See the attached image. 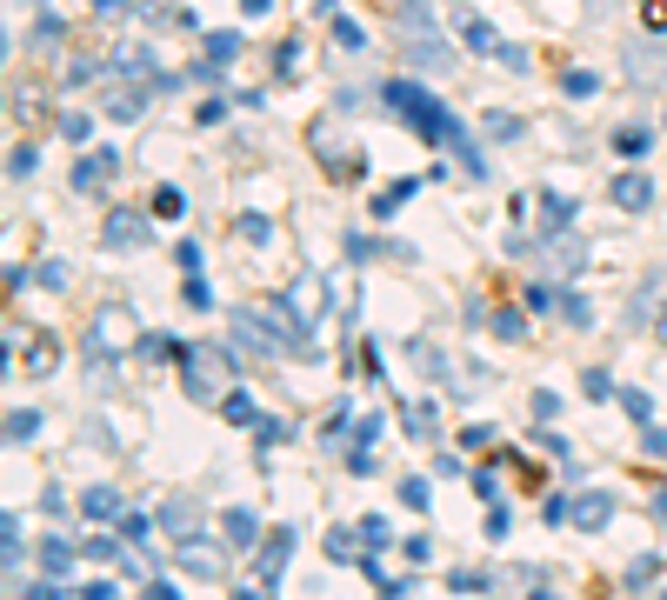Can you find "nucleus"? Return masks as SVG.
I'll return each instance as SVG.
<instances>
[{
	"label": "nucleus",
	"mask_w": 667,
	"mask_h": 600,
	"mask_svg": "<svg viewBox=\"0 0 667 600\" xmlns=\"http://www.w3.org/2000/svg\"><path fill=\"white\" fill-rule=\"evenodd\" d=\"M648 20H655V27H667V0H648Z\"/></svg>",
	"instance_id": "nucleus-32"
},
{
	"label": "nucleus",
	"mask_w": 667,
	"mask_h": 600,
	"mask_svg": "<svg viewBox=\"0 0 667 600\" xmlns=\"http://www.w3.org/2000/svg\"><path fill=\"white\" fill-rule=\"evenodd\" d=\"M401 508L421 514V508H428V481H401Z\"/></svg>",
	"instance_id": "nucleus-26"
},
{
	"label": "nucleus",
	"mask_w": 667,
	"mask_h": 600,
	"mask_svg": "<svg viewBox=\"0 0 667 600\" xmlns=\"http://www.w3.org/2000/svg\"><path fill=\"white\" fill-rule=\"evenodd\" d=\"M615 147L635 160V154H648V147H655V134H648V127H621V134H615Z\"/></svg>",
	"instance_id": "nucleus-14"
},
{
	"label": "nucleus",
	"mask_w": 667,
	"mask_h": 600,
	"mask_svg": "<svg viewBox=\"0 0 667 600\" xmlns=\"http://www.w3.org/2000/svg\"><path fill=\"white\" fill-rule=\"evenodd\" d=\"M561 314H568V321H575V327H588V321H595V314H588V301H581V294H568V301H561Z\"/></svg>",
	"instance_id": "nucleus-29"
},
{
	"label": "nucleus",
	"mask_w": 667,
	"mask_h": 600,
	"mask_svg": "<svg viewBox=\"0 0 667 600\" xmlns=\"http://www.w3.org/2000/svg\"><path fill=\"white\" fill-rule=\"evenodd\" d=\"M408 194H414V180H401V187H388V194H381V200H374V214H394V207H401V200H408Z\"/></svg>",
	"instance_id": "nucleus-23"
},
{
	"label": "nucleus",
	"mask_w": 667,
	"mask_h": 600,
	"mask_svg": "<svg viewBox=\"0 0 667 600\" xmlns=\"http://www.w3.org/2000/svg\"><path fill=\"white\" fill-rule=\"evenodd\" d=\"M147 600H180L174 588H147Z\"/></svg>",
	"instance_id": "nucleus-34"
},
{
	"label": "nucleus",
	"mask_w": 667,
	"mask_h": 600,
	"mask_svg": "<svg viewBox=\"0 0 667 600\" xmlns=\"http://www.w3.org/2000/svg\"><path fill=\"white\" fill-rule=\"evenodd\" d=\"M461 33H468V47H474V53H501V40H494V27H488V20H474V13H468V20H461Z\"/></svg>",
	"instance_id": "nucleus-12"
},
{
	"label": "nucleus",
	"mask_w": 667,
	"mask_h": 600,
	"mask_svg": "<svg viewBox=\"0 0 667 600\" xmlns=\"http://www.w3.org/2000/svg\"><path fill=\"white\" fill-rule=\"evenodd\" d=\"M608 514H615V494H575V501H568V521H575V528H608Z\"/></svg>",
	"instance_id": "nucleus-7"
},
{
	"label": "nucleus",
	"mask_w": 667,
	"mask_h": 600,
	"mask_svg": "<svg viewBox=\"0 0 667 600\" xmlns=\"http://www.w3.org/2000/svg\"><path fill=\"white\" fill-rule=\"evenodd\" d=\"M227 541H234V548H241V554H247V548H254V541H261V521H254V514H247V508H234V514H227Z\"/></svg>",
	"instance_id": "nucleus-11"
},
{
	"label": "nucleus",
	"mask_w": 667,
	"mask_h": 600,
	"mask_svg": "<svg viewBox=\"0 0 667 600\" xmlns=\"http://www.w3.org/2000/svg\"><path fill=\"white\" fill-rule=\"evenodd\" d=\"M180 568H187L194 581H214V574H220V554H214L207 541H180Z\"/></svg>",
	"instance_id": "nucleus-9"
},
{
	"label": "nucleus",
	"mask_w": 667,
	"mask_h": 600,
	"mask_svg": "<svg viewBox=\"0 0 667 600\" xmlns=\"http://www.w3.org/2000/svg\"><path fill=\"white\" fill-rule=\"evenodd\" d=\"M80 600H114V588H107V581H94V588H87Z\"/></svg>",
	"instance_id": "nucleus-33"
},
{
	"label": "nucleus",
	"mask_w": 667,
	"mask_h": 600,
	"mask_svg": "<svg viewBox=\"0 0 667 600\" xmlns=\"http://www.w3.org/2000/svg\"><path fill=\"white\" fill-rule=\"evenodd\" d=\"M595 87H601V80H595V73H568V94H575V100H588V94H595Z\"/></svg>",
	"instance_id": "nucleus-31"
},
{
	"label": "nucleus",
	"mask_w": 667,
	"mask_h": 600,
	"mask_svg": "<svg viewBox=\"0 0 667 600\" xmlns=\"http://www.w3.org/2000/svg\"><path fill=\"white\" fill-rule=\"evenodd\" d=\"M80 508H87L94 521H120V494H114V488H87V494H80Z\"/></svg>",
	"instance_id": "nucleus-10"
},
{
	"label": "nucleus",
	"mask_w": 667,
	"mask_h": 600,
	"mask_svg": "<svg viewBox=\"0 0 667 600\" xmlns=\"http://www.w3.org/2000/svg\"><path fill=\"white\" fill-rule=\"evenodd\" d=\"M661 600H667V594H661Z\"/></svg>",
	"instance_id": "nucleus-40"
},
{
	"label": "nucleus",
	"mask_w": 667,
	"mask_h": 600,
	"mask_svg": "<svg viewBox=\"0 0 667 600\" xmlns=\"http://www.w3.org/2000/svg\"><path fill=\"white\" fill-rule=\"evenodd\" d=\"M488 134H494V140H521V120H514V114H488Z\"/></svg>",
	"instance_id": "nucleus-19"
},
{
	"label": "nucleus",
	"mask_w": 667,
	"mask_h": 600,
	"mask_svg": "<svg viewBox=\"0 0 667 600\" xmlns=\"http://www.w3.org/2000/svg\"><path fill=\"white\" fill-rule=\"evenodd\" d=\"M615 207H628V214H648V207H655V180H648L641 167L615 174Z\"/></svg>",
	"instance_id": "nucleus-4"
},
{
	"label": "nucleus",
	"mask_w": 667,
	"mask_h": 600,
	"mask_svg": "<svg viewBox=\"0 0 667 600\" xmlns=\"http://www.w3.org/2000/svg\"><path fill=\"white\" fill-rule=\"evenodd\" d=\"M655 521H661V528H667V494H661V501H655Z\"/></svg>",
	"instance_id": "nucleus-35"
},
{
	"label": "nucleus",
	"mask_w": 667,
	"mask_h": 600,
	"mask_svg": "<svg viewBox=\"0 0 667 600\" xmlns=\"http://www.w3.org/2000/svg\"><path fill=\"white\" fill-rule=\"evenodd\" d=\"M494 334H501V341H528V314H521V307H501V314H494Z\"/></svg>",
	"instance_id": "nucleus-13"
},
{
	"label": "nucleus",
	"mask_w": 667,
	"mask_h": 600,
	"mask_svg": "<svg viewBox=\"0 0 667 600\" xmlns=\"http://www.w3.org/2000/svg\"><path fill=\"white\" fill-rule=\"evenodd\" d=\"M53 361H60V354H53V347H47V341H40V347H33V354H27V374H53Z\"/></svg>",
	"instance_id": "nucleus-25"
},
{
	"label": "nucleus",
	"mask_w": 667,
	"mask_h": 600,
	"mask_svg": "<svg viewBox=\"0 0 667 600\" xmlns=\"http://www.w3.org/2000/svg\"><path fill=\"white\" fill-rule=\"evenodd\" d=\"M327 561H354V534H347V528L327 534Z\"/></svg>",
	"instance_id": "nucleus-21"
},
{
	"label": "nucleus",
	"mask_w": 667,
	"mask_h": 600,
	"mask_svg": "<svg viewBox=\"0 0 667 600\" xmlns=\"http://www.w3.org/2000/svg\"><path fill=\"white\" fill-rule=\"evenodd\" d=\"M655 334H661V341H667V307H661V321H655Z\"/></svg>",
	"instance_id": "nucleus-38"
},
{
	"label": "nucleus",
	"mask_w": 667,
	"mask_h": 600,
	"mask_svg": "<svg viewBox=\"0 0 667 600\" xmlns=\"http://www.w3.org/2000/svg\"><path fill=\"white\" fill-rule=\"evenodd\" d=\"M33 427H40V414H20V407L7 414V441H33Z\"/></svg>",
	"instance_id": "nucleus-18"
},
{
	"label": "nucleus",
	"mask_w": 667,
	"mask_h": 600,
	"mask_svg": "<svg viewBox=\"0 0 667 600\" xmlns=\"http://www.w3.org/2000/svg\"><path fill=\"white\" fill-rule=\"evenodd\" d=\"M180 207H187V200H180V187H160V194H154V214H160V220H174Z\"/></svg>",
	"instance_id": "nucleus-20"
},
{
	"label": "nucleus",
	"mask_w": 667,
	"mask_h": 600,
	"mask_svg": "<svg viewBox=\"0 0 667 600\" xmlns=\"http://www.w3.org/2000/svg\"><path fill=\"white\" fill-rule=\"evenodd\" d=\"M60 134H67V140H87V134H94V120H87V114H67V120H60Z\"/></svg>",
	"instance_id": "nucleus-28"
},
{
	"label": "nucleus",
	"mask_w": 667,
	"mask_h": 600,
	"mask_svg": "<svg viewBox=\"0 0 667 600\" xmlns=\"http://www.w3.org/2000/svg\"><path fill=\"white\" fill-rule=\"evenodd\" d=\"M641 454H655V461H667V434H661V427H648V434H641Z\"/></svg>",
	"instance_id": "nucleus-30"
},
{
	"label": "nucleus",
	"mask_w": 667,
	"mask_h": 600,
	"mask_svg": "<svg viewBox=\"0 0 667 600\" xmlns=\"http://www.w3.org/2000/svg\"><path fill=\"white\" fill-rule=\"evenodd\" d=\"M220 414H227V421H241V427H254V401H247L241 387H234V394L220 401Z\"/></svg>",
	"instance_id": "nucleus-15"
},
{
	"label": "nucleus",
	"mask_w": 667,
	"mask_h": 600,
	"mask_svg": "<svg viewBox=\"0 0 667 600\" xmlns=\"http://www.w3.org/2000/svg\"><path fill=\"white\" fill-rule=\"evenodd\" d=\"M94 7H100V13H120V0H94Z\"/></svg>",
	"instance_id": "nucleus-36"
},
{
	"label": "nucleus",
	"mask_w": 667,
	"mask_h": 600,
	"mask_svg": "<svg viewBox=\"0 0 667 600\" xmlns=\"http://www.w3.org/2000/svg\"><path fill=\"white\" fill-rule=\"evenodd\" d=\"M241 7H247V13H267V0H241Z\"/></svg>",
	"instance_id": "nucleus-37"
},
{
	"label": "nucleus",
	"mask_w": 667,
	"mask_h": 600,
	"mask_svg": "<svg viewBox=\"0 0 667 600\" xmlns=\"http://www.w3.org/2000/svg\"><path fill=\"white\" fill-rule=\"evenodd\" d=\"M33 167H40V154H33V147H13V154H7V174H13V180H27Z\"/></svg>",
	"instance_id": "nucleus-17"
},
{
	"label": "nucleus",
	"mask_w": 667,
	"mask_h": 600,
	"mask_svg": "<svg viewBox=\"0 0 667 600\" xmlns=\"http://www.w3.org/2000/svg\"><path fill=\"white\" fill-rule=\"evenodd\" d=\"M234 341H247V354H261V361L287 354V334H281V327H267L261 314H234Z\"/></svg>",
	"instance_id": "nucleus-3"
},
{
	"label": "nucleus",
	"mask_w": 667,
	"mask_h": 600,
	"mask_svg": "<svg viewBox=\"0 0 667 600\" xmlns=\"http://www.w3.org/2000/svg\"><path fill=\"white\" fill-rule=\"evenodd\" d=\"M661 127H667V120H661Z\"/></svg>",
	"instance_id": "nucleus-39"
},
{
	"label": "nucleus",
	"mask_w": 667,
	"mask_h": 600,
	"mask_svg": "<svg viewBox=\"0 0 667 600\" xmlns=\"http://www.w3.org/2000/svg\"><path fill=\"white\" fill-rule=\"evenodd\" d=\"M160 528H174V534H187V528H194V508H160Z\"/></svg>",
	"instance_id": "nucleus-27"
},
{
	"label": "nucleus",
	"mask_w": 667,
	"mask_h": 600,
	"mask_svg": "<svg viewBox=\"0 0 667 600\" xmlns=\"http://www.w3.org/2000/svg\"><path fill=\"white\" fill-rule=\"evenodd\" d=\"M381 94H388V107H394V114H401V120H408L421 140H434V147H461L468 174L481 180V160H474V147H468V134H461V120H454V114H448V107H441L428 87H414V80H388Z\"/></svg>",
	"instance_id": "nucleus-1"
},
{
	"label": "nucleus",
	"mask_w": 667,
	"mask_h": 600,
	"mask_svg": "<svg viewBox=\"0 0 667 600\" xmlns=\"http://www.w3.org/2000/svg\"><path fill=\"white\" fill-rule=\"evenodd\" d=\"M180 381H187L194 401H227L234 394V354L214 347V341H194V347H180Z\"/></svg>",
	"instance_id": "nucleus-2"
},
{
	"label": "nucleus",
	"mask_w": 667,
	"mask_h": 600,
	"mask_svg": "<svg viewBox=\"0 0 667 600\" xmlns=\"http://www.w3.org/2000/svg\"><path fill=\"white\" fill-rule=\"evenodd\" d=\"M241 234H247V240H254V247H267V240H274V234H267V220H261V214H241Z\"/></svg>",
	"instance_id": "nucleus-24"
},
{
	"label": "nucleus",
	"mask_w": 667,
	"mask_h": 600,
	"mask_svg": "<svg viewBox=\"0 0 667 600\" xmlns=\"http://www.w3.org/2000/svg\"><path fill=\"white\" fill-rule=\"evenodd\" d=\"M621 407H628V414H635V421H641V427H648V421H655V401H648V394H641V387H621Z\"/></svg>",
	"instance_id": "nucleus-16"
},
{
	"label": "nucleus",
	"mask_w": 667,
	"mask_h": 600,
	"mask_svg": "<svg viewBox=\"0 0 667 600\" xmlns=\"http://www.w3.org/2000/svg\"><path fill=\"white\" fill-rule=\"evenodd\" d=\"M100 240H107V247H140V240H147V214H134V207H114Z\"/></svg>",
	"instance_id": "nucleus-6"
},
{
	"label": "nucleus",
	"mask_w": 667,
	"mask_h": 600,
	"mask_svg": "<svg viewBox=\"0 0 667 600\" xmlns=\"http://www.w3.org/2000/svg\"><path fill=\"white\" fill-rule=\"evenodd\" d=\"M541 254H548L555 267H568V274H575V267L588 260V247H581L575 234H561V227H548V240H541Z\"/></svg>",
	"instance_id": "nucleus-8"
},
{
	"label": "nucleus",
	"mask_w": 667,
	"mask_h": 600,
	"mask_svg": "<svg viewBox=\"0 0 667 600\" xmlns=\"http://www.w3.org/2000/svg\"><path fill=\"white\" fill-rule=\"evenodd\" d=\"M40 568H47V574H67V541H47V548H40Z\"/></svg>",
	"instance_id": "nucleus-22"
},
{
	"label": "nucleus",
	"mask_w": 667,
	"mask_h": 600,
	"mask_svg": "<svg viewBox=\"0 0 667 600\" xmlns=\"http://www.w3.org/2000/svg\"><path fill=\"white\" fill-rule=\"evenodd\" d=\"M621 67H628V80H635V87H655V80H661V67H667V53H661V47H648V40H635V47L621 53Z\"/></svg>",
	"instance_id": "nucleus-5"
}]
</instances>
